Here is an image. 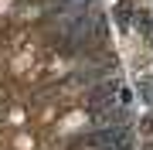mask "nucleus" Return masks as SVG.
Segmentation results:
<instances>
[{
	"label": "nucleus",
	"mask_w": 153,
	"mask_h": 150,
	"mask_svg": "<svg viewBox=\"0 0 153 150\" xmlns=\"http://www.w3.org/2000/svg\"><path fill=\"white\" fill-rule=\"evenodd\" d=\"M112 14H116V21H119L123 28H126V24H129V14H133V10H129V4H126V0H119V4L112 7Z\"/></svg>",
	"instance_id": "nucleus-1"
}]
</instances>
